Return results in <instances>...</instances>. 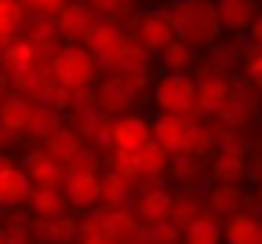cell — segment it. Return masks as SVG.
I'll return each instance as SVG.
<instances>
[{"label":"cell","instance_id":"6da1fadb","mask_svg":"<svg viewBox=\"0 0 262 244\" xmlns=\"http://www.w3.org/2000/svg\"><path fill=\"white\" fill-rule=\"evenodd\" d=\"M164 18H168L175 40H182L189 51L215 44V37L222 33L215 18V4H175L164 11Z\"/></svg>","mask_w":262,"mask_h":244},{"label":"cell","instance_id":"7a4b0ae2","mask_svg":"<svg viewBox=\"0 0 262 244\" xmlns=\"http://www.w3.org/2000/svg\"><path fill=\"white\" fill-rule=\"evenodd\" d=\"M153 102L164 117H193L196 106V77L189 73H164L153 84Z\"/></svg>","mask_w":262,"mask_h":244},{"label":"cell","instance_id":"3957f363","mask_svg":"<svg viewBox=\"0 0 262 244\" xmlns=\"http://www.w3.org/2000/svg\"><path fill=\"white\" fill-rule=\"evenodd\" d=\"M98 73L95 58L84 51V44H66L55 58H51V77L55 84H66V88H91Z\"/></svg>","mask_w":262,"mask_h":244},{"label":"cell","instance_id":"277c9868","mask_svg":"<svg viewBox=\"0 0 262 244\" xmlns=\"http://www.w3.org/2000/svg\"><path fill=\"white\" fill-rule=\"evenodd\" d=\"M255 117H258V95L251 88H229L226 102L215 110V120L226 131H241V135L248 124H255Z\"/></svg>","mask_w":262,"mask_h":244},{"label":"cell","instance_id":"5b68a950","mask_svg":"<svg viewBox=\"0 0 262 244\" xmlns=\"http://www.w3.org/2000/svg\"><path fill=\"white\" fill-rule=\"evenodd\" d=\"M131 215H135L142 226H157V222H171V193L164 190L160 182L135 193V200H127Z\"/></svg>","mask_w":262,"mask_h":244},{"label":"cell","instance_id":"8992f818","mask_svg":"<svg viewBox=\"0 0 262 244\" xmlns=\"http://www.w3.org/2000/svg\"><path fill=\"white\" fill-rule=\"evenodd\" d=\"M142 146H149V120H146V117L127 113V117L113 120V128H110V150H117V153H135V150H142Z\"/></svg>","mask_w":262,"mask_h":244},{"label":"cell","instance_id":"52a82bcc","mask_svg":"<svg viewBox=\"0 0 262 244\" xmlns=\"http://www.w3.org/2000/svg\"><path fill=\"white\" fill-rule=\"evenodd\" d=\"M186 135H189V117H157L149 124V143L168 153V160L171 157H182Z\"/></svg>","mask_w":262,"mask_h":244},{"label":"cell","instance_id":"ba28073f","mask_svg":"<svg viewBox=\"0 0 262 244\" xmlns=\"http://www.w3.org/2000/svg\"><path fill=\"white\" fill-rule=\"evenodd\" d=\"M18 168L26 171L29 190H62V182H66V171H62L55 160H48L40 150H29Z\"/></svg>","mask_w":262,"mask_h":244},{"label":"cell","instance_id":"9c48e42d","mask_svg":"<svg viewBox=\"0 0 262 244\" xmlns=\"http://www.w3.org/2000/svg\"><path fill=\"white\" fill-rule=\"evenodd\" d=\"M98 179H102V175H98ZM98 179H70V175H66L62 197H66V204H70V212L88 215V212H95V208L102 204V186H98Z\"/></svg>","mask_w":262,"mask_h":244},{"label":"cell","instance_id":"30bf717a","mask_svg":"<svg viewBox=\"0 0 262 244\" xmlns=\"http://www.w3.org/2000/svg\"><path fill=\"white\" fill-rule=\"evenodd\" d=\"M135 29H139V44H142L149 55H153V51L160 55L164 48L175 40V33H171L168 18H164V11H146V15H139Z\"/></svg>","mask_w":262,"mask_h":244},{"label":"cell","instance_id":"8fae6325","mask_svg":"<svg viewBox=\"0 0 262 244\" xmlns=\"http://www.w3.org/2000/svg\"><path fill=\"white\" fill-rule=\"evenodd\" d=\"M131 106H135V98H131V91L127 88H120L117 80H102L95 88V113H102V117H127L131 113Z\"/></svg>","mask_w":262,"mask_h":244},{"label":"cell","instance_id":"7c38bea8","mask_svg":"<svg viewBox=\"0 0 262 244\" xmlns=\"http://www.w3.org/2000/svg\"><path fill=\"white\" fill-rule=\"evenodd\" d=\"M84 150H88V146L80 143V135H77V131L70 128V124H62V128H58V131H55V135L48 138V143L40 146V153H44L48 160H55L58 168H66L70 160H77V157H80Z\"/></svg>","mask_w":262,"mask_h":244},{"label":"cell","instance_id":"4fadbf2b","mask_svg":"<svg viewBox=\"0 0 262 244\" xmlns=\"http://www.w3.org/2000/svg\"><path fill=\"white\" fill-rule=\"evenodd\" d=\"M91 11L84 8V4H66L62 8V15L51 22L55 29H58V37H62V44H77V40H84L88 37V29H91Z\"/></svg>","mask_w":262,"mask_h":244},{"label":"cell","instance_id":"5bb4252c","mask_svg":"<svg viewBox=\"0 0 262 244\" xmlns=\"http://www.w3.org/2000/svg\"><path fill=\"white\" fill-rule=\"evenodd\" d=\"M51 84H55V77H51V66H33V69H26V73H18L15 80H11V88H18L15 95L18 98H26V102H44L48 98V91H51Z\"/></svg>","mask_w":262,"mask_h":244},{"label":"cell","instance_id":"9a60e30c","mask_svg":"<svg viewBox=\"0 0 262 244\" xmlns=\"http://www.w3.org/2000/svg\"><path fill=\"white\" fill-rule=\"evenodd\" d=\"M142 230H146V226L131 215L127 204L110 208V212H106V240H113V244H135Z\"/></svg>","mask_w":262,"mask_h":244},{"label":"cell","instance_id":"2e32d148","mask_svg":"<svg viewBox=\"0 0 262 244\" xmlns=\"http://www.w3.org/2000/svg\"><path fill=\"white\" fill-rule=\"evenodd\" d=\"M255 15H258V8L251 4V0H219L215 4L219 29H229V33H244Z\"/></svg>","mask_w":262,"mask_h":244},{"label":"cell","instance_id":"e0dca14e","mask_svg":"<svg viewBox=\"0 0 262 244\" xmlns=\"http://www.w3.org/2000/svg\"><path fill=\"white\" fill-rule=\"evenodd\" d=\"M222 240L226 244H262V215L237 212L222 226Z\"/></svg>","mask_w":262,"mask_h":244},{"label":"cell","instance_id":"ac0fdd59","mask_svg":"<svg viewBox=\"0 0 262 244\" xmlns=\"http://www.w3.org/2000/svg\"><path fill=\"white\" fill-rule=\"evenodd\" d=\"M29 212L37 222H48V219H58V215H70V204H66L62 190H29L26 197Z\"/></svg>","mask_w":262,"mask_h":244},{"label":"cell","instance_id":"d6986e66","mask_svg":"<svg viewBox=\"0 0 262 244\" xmlns=\"http://www.w3.org/2000/svg\"><path fill=\"white\" fill-rule=\"evenodd\" d=\"M62 128V113H55L44 102H33L29 106V120H26V135L33 143H48V138Z\"/></svg>","mask_w":262,"mask_h":244},{"label":"cell","instance_id":"ffe728a7","mask_svg":"<svg viewBox=\"0 0 262 244\" xmlns=\"http://www.w3.org/2000/svg\"><path fill=\"white\" fill-rule=\"evenodd\" d=\"M244 164H248V157H241V153H226V150H215L211 153V179H215V186H237L241 179H244Z\"/></svg>","mask_w":262,"mask_h":244},{"label":"cell","instance_id":"44dd1931","mask_svg":"<svg viewBox=\"0 0 262 244\" xmlns=\"http://www.w3.org/2000/svg\"><path fill=\"white\" fill-rule=\"evenodd\" d=\"M29 106L33 102H26V98H18L15 91L0 102V131H4L8 138H18V135H26V120H29Z\"/></svg>","mask_w":262,"mask_h":244},{"label":"cell","instance_id":"7402d4cb","mask_svg":"<svg viewBox=\"0 0 262 244\" xmlns=\"http://www.w3.org/2000/svg\"><path fill=\"white\" fill-rule=\"evenodd\" d=\"M182 244H222V222L211 212L193 215L182 226Z\"/></svg>","mask_w":262,"mask_h":244},{"label":"cell","instance_id":"603a6c76","mask_svg":"<svg viewBox=\"0 0 262 244\" xmlns=\"http://www.w3.org/2000/svg\"><path fill=\"white\" fill-rule=\"evenodd\" d=\"M26 197H29V179L15 164L0 175V208H18V204H26Z\"/></svg>","mask_w":262,"mask_h":244},{"label":"cell","instance_id":"cb8c5ba5","mask_svg":"<svg viewBox=\"0 0 262 244\" xmlns=\"http://www.w3.org/2000/svg\"><path fill=\"white\" fill-rule=\"evenodd\" d=\"M241 204H244V193H241V186H215L208 197H204V208L219 219V215H226V219H233L237 212H241Z\"/></svg>","mask_w":262,"mask_h":244},{"label":"cell","instance_id":"d4e9b609","mask_svg":"<svg viewBox=\"0 0 262 244\" xmlns=\"http://www.w3.org/2000/svg\"><path fill=\"white\" fill-rule=\"evenodd\" d=\"M37 230H40L44 244H73L77 240V219L73 215H58V219L37 222Z\"/></svg>","mask_w":262,"mask_h":244},{"label":"cell","instance_id":"484cf974","mask_svg":"<svg viewBox=\"0 0 262 244\" xmlns=\"http://www.w3.org/2000/svg\"><path fill=\"white\" fill-rule=\"evenodd\" d=\"M135 168H139V175L142 179H160L164 171H168V153H164L160 146H142L135 150Z\"/></svg>","mask_w":262,"mask_h":244},{"label":"cell","instance_id":"4316f807","mask_svg":"<svg viewBox=\"0 0 262 244\" xmlns=\"http://www.w3.org/2000/svg\"><path fill=\"white\" fill-rule=\"evenodd\" d=\"M160 62H164V73H186V69L193 66V51L182 40H171L160 51Z\"/></svg>","mask_w":262,"mask_h":244},{"label":"cell","instance_id":"83f0119b","mask_svg":"<svg viewBox=\"0 0 262 244\" xmlns=\"http://www.w3.org/2000/svg\"><path fill=\"white\" fill-rule=\"evenodd\" d=\"M237 62L244 66V73H248V84H251V91L258 95V91H262V48H255V44H244Z\"/></svg>","mask_w":262,"mask_h":244},{"label":"cell","instance_id":"f1b7e54d","mask_svg":"<svg viewBox=\"0 0 262 244\" xmlns=\"http://www.w3.org/2000/svg\"><path fill=\"white\" fill-rule=\"evenodd\" d=\"M139 244H182V230L175 222H157L139 233Z\"/></svg>","mask_w":262,"mask_h":244},{"label":"cell","instance_id":"f546056e","mask_svg":"<svg viewBox=\"0 0 262 244\" xmlns=\"http://www.w3.org/2000/svg\"><path fill=\"white\" fill-rule=\"evenodd\" d=\"M26 22H29V8H26V4H15V0H0V26L26 29Z\"/></svg>","mask_w":262,"mask_h":244},{"label":"cell","instance_id":"4dcf8cb0","mask_svg":"<svg viewBox=\"0 0 262 244\" xmlns=\"http://www.w3.org/2000/svg\"><path fill=\"white\" fill-rule=\"evenodd\" d=\"M70 95H73V88L51 84V91H48V98H44V106H51L55 113H66V110H70Z\"/></svg>","mask_w":262,"mask_h":244},{"label":"cell","instance_id":"1f68e13d","mask_svg":"<svg viewBox=\"0 0 262 244\" xmlns=\"http://www.w3.org/2000/svg\"><path fill=\"white\" fill-rule=\"evenodd\" d=\"M248 33H251V44H255V48H262V8H258V15L251 18Z\"/></svg>","mask_w":262,"mask_h":244},{"label":"cell","instance_id":"d6a6232c","mask_svg":"<svg viewBox=\"0 0 262 244\" xmlns=\"http://www.w3.org/2000/svg\"><path fill=\"white\" fill-rule=\"evenodd\" d=\"M8 88H11V80H8V77H4V73H0V102H4V98H8V95H11V91H8Z\"/></svg>","mask_w":262,"mask_h":244},{"label":"cell","instance_id":"836d02e7","mask_svg":"<svg viewBox=\"0 0 262 244\" xmlns=\"http://www.w3.org/2000/svg\"><path fill=\"white\" fill-rule=\"evenodd\" d=\"M8 168H15V164H11V157H4V153H0V175H4Z\"/></svg>","mask_w":262,"mask_h":244},{"label":"cell","instance_id":"e575fe53","mask_svg":"<svg viewBox=\"0 0 262 244\" xmlns=\"http://www.w3.org/2000/svg\"><path fill=\"white\" fill-rule=\"evenodd\" d=\"M251 204H258V212H262V182H258V190H255V197H251Z\"/></svg>","mask_w":262,"mask_h":244},{"label":"cell","instance_id":"d590c367","mask_svg":"<svg viewBox=\"0 0 262 244\" xmlns=\"http://www.w3.org/2000/svg\"><path fill=\"white\" fill-rule=\"evenodd\" d=\"M8 143H11V138H8V135H4V131H0V150H4V146H8Z\"/></svg>","mask_w":262,"mask_h":244},{"label":"cell","instance_id":"8d00e7d4","mask_svg":"<svg viewBox=\"0 0 262 244\" xmlns=\"http://www.w3.org/2000/svg\"><path fill=\"white\" fill-rule=\"evenodd\" d=\"M0 244H8V233H4V230H0Z\"/></svg>","mask_w":262,"mask_h":244},{"label":"cell","instance_id":"74e56055","mask_svg":"<svg viewBox=\"0 0 262 244\" xmlns=\"http://www.w3.org/2000/svg\"><path fill=\"white\" fill-rule=\"evenodd\" d=\"M91 244H113V240H106V237H102V240H91Z\"/></svg>","mask_w":262,"mask_h":244},{"label":"cell","instance_id":"f35d334b","mask_svg":"<svg viewBox=\"0 0 262 244\" xmlns=\"http://www.w3.org/2000/svg\"><path fill=\"white\" fill-rule=\"evenodd\" d=\"M8 244H29V240H11V237H8Z\"/></svg>","mask_w":262,"mask_h":244},{"label":"cell","instance_id":"ab89813d","mask_svg":"<svg viewBox=\"0 0 262 244\" xmlns=\"http://www.w3.org/2000/svg\"><path fill=\"white\" fill-rule=\"evenodd\" d=\"M0 212H4V208H0Z\"/></svg>","mask_w":262,"mask_h":244}]
</instances>
